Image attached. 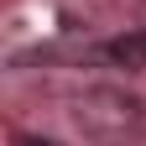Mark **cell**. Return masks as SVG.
I'll return each mask as SVG.
<instances>
[{
    "mask_svg": "<svg viewBox=\"0 0 146 146\" xmlns=\"http://www.w3.org/2000/svg\"><path fill=\"white\" fill-rule=\"evenodd\" d=\"M99 58H104V63H115V68H146V26L115 36V42H104V47H99Z\"/></svg>",
    "mask_w": 146,
    "mask_h": 146,
    "instance_id": "1",
    "label": "cell"
},
{
    "mask_svg": "<svg viewBox=\"0 0 146 146\" xmlns=\"http://www.w3.org/2000/svg\"><path fill=\"white\" fill-rule=\"evenodd\" d=\"M11 141H16V146H58V141H47V136H26V131H16Z\"/></svg>",
    "mask_w": 146,
    "mask_h": 146,
    "instance_id": "2",
    "label": "cell"
}]
</instances>
